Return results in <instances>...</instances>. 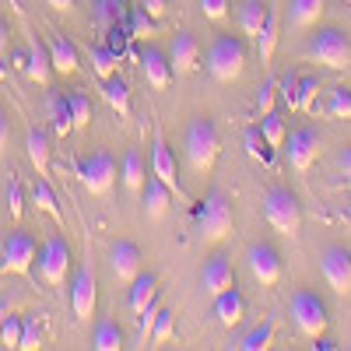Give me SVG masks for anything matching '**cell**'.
I'll return each instance as SVG.
<instances>
[{"instance_id": "cell-20", "label": "cell", "mask_w": 351, "mask_h": 351, "mask_svg": "<svg viewBox=\"0 0 351 351\" xmlns=\"http://www.w3.org/2000/svg\"><path fill=\"white\" fill-rule=\"evenodd\" d=\"M211 313H215V319H218L225 330H236L243 324V316H246L243 291L239 288H228V291H221V295H215L211 299Z\"/></svg>"}, {"instance_id": "cell-1", "label": "cell", "mask_w": 351, "mask_h": 351, "mask_svg": "<svg viewBox=\"0 0 351 351\" xmlns=\"http://www.w3.org/2000/svg\"><path fill=\"white\" fill-rule=\"evenodd\" d=\"M193 225H197V232L208 243H221V239L232 236V228H236V215H232V200L225 197L221 186H211L208 197L193 208Z\"/></svg>"}, {"instance_id": "cell-31", "label": "cell", "mask_w": 351, "mask_h": 351, "mask_svg": "<svg viewBox=\"0 0 351 351\" xmlns=\"http://www.w3.org/2000/svg\"><path fill=\"white\" fill-rule=\"evenodd\" d=\"M32 204H36V208H39L43 215H49V218H53L56 225L64 228V208H60V204H56V193L49 190L46 176H39V180H36V186H32Z\"/></svg>"}, {"instance_id": "cell-41", "label": "cell", "mask_w": 351, "mask_h": 351, "mask_svg": "<svg viewBox=\"0 0 351 351\" xmlns=\"http://www.w3.org/2000/svg\"><path fill=\"white\" fill-rule=\"evenodd\" d=\"M316 95H319V77H313V74L299 77V95H295V109H299V112H313V109H316Z\"/></svg>"}, {"instance_id": "cell-34", "label": "cell", "mask_w": 351, "mask_h": 351, "mask_svg": "<svg viewBox=\"0 0 351 351\" xmlns=\"http://www.w3.org/2000/svg\"><path fill=\"white\" fill-rule=\"evenodd\" d=\"M49 120H53V134H56V137H67V134L74 130L67 95H49Z\"/></svg>"}, {"instance_id": "cell-19", "label": "cell", "mask_w": 351, "mask_h": 351, "mask_svg": "<svg viewBox=\"0 0 351 351\" xmlns=\"http://www.w3.org/2000/svg\"><path fill=\"white\" fill-rule=\"evenodd\" d=\"M197 60H200V46H197V36L193 32H176L172 43H169V64H172V74H190L197 71Z\"/></svg>"}, {"instance_id": "cell-25", "label": "cell", "mask_w": 351, "mask_h": 351, "mask_svg": "<svg viewBox=\"0 0 351 351\" xmlns=\"http://www.w3.org/2000/svg\"><path fill=\"white\" fill-rule=\"evenodd\" d=\"M102 95L112 106V112H120V120H130V84L120 77V71L102 77Z\"/></svg>"}, {"instance_id": "cell-38", "label": "cell", "mask_w": 351, "mask_h": 351, "mask_svg": "<svg viewBox=\"0 0 351 351\" xmlns=\"http://www.w3.org/2000/svg\"><path fill=\"white\" fill-rule=\"evenodd\" d=\"M243 144H246V155L250 158H256V162H263V165H271L274 162V148L267 141H263V134H260V127H253V130H246V137H243Z\"/></svg>"}, {"instance_id": "cell-3", "label": "cell", "mask_w": 351, "mask_h": 351, "mask_svg": "<svg viewBox=\"0 0 351 351\" xmlns=\"http://www.w3.org/2000/svg\"><path fill=\"white\" fill-rule=\"evenodd\" d=\"M263 218H267V225L274 232L291 239V236H299V228H302V204L285 186H267V193H263Z\"/></svg>"}, {"instance_id": "cell-28", "label": "cell", "mask_w": 351, "mask_h": 351, "mask_svg": "<svg viewBox=\"0 0 351 351\" xmlns=\"http://www.w3.org/2000/svg\"><path fill=\"white\" fill-rule=\"evenodd\" d=\"M25 152H28V162H32L36 176H46L49 172V134L32 127L25 137Z\"/></svg>"}, {"instance_id": "cell-5", "label": "cell", "mask_w": 351, "mask_h": 351, "mask_svg": "<svg viewBox=\"0 0 351 351\" xmlns=\"http://www.w3.org/2000/svg\"><path fill=\"white\" fill-rule=\"evenodd\" d=\"M246 67V43L239 36H218L208 49V71L218 84H232Z\"/></svg>"}, {"instance_id": "cell-10", "label": "cell", "mask_w": 351, "mask_h": 351, "mask_svg": "<svg viewBox=\"0 0 351 351\" xmlns=\"http://www.w3.org/2000/svg\"><path fill=\"white\" fill-rule=\"evenodd\" d=\"M67 271H71V246H67V239L64 236L46 239L39 246V278L56 288V285H64Z\"/></svg>"}, {"instance_id": "cell-21", "label": "cell", "mask_w": 351, "mask_h": 351, "mask_svg": "<svg viewBox=\"0 0 351 351\" xmlns=\"http://www.w3.org/2000/svg\"><path fill=\"white\" fill-rule=\"evenodd\" d=\"M169 200H172V190L158 180V176L152 172L148 183H144V193H141V204H144V218L148 221H162L165 211H169Z\"/></svg>"}, {"instance_id": "cell-4", "label": "cell", "mask_w": 351, "mask_h": 351, "mask_svg": "<svg viewBox=\"0 0 351 351\" xmlns=\"http://www.w3.org/2000/svg\"><path fill=\"white\" fill-rule=\"evenodd\" d=\"M306 56H309V60H316V64H324V67L341 71V67L351 64V39H348L344 28L324 25V28H316V36L309 39Z\"/></svg>"}, {"instance_id": "cell-29", "label": "cell", "mask_w": 351, "mask_h": 351, "mask_svg": "<svg viewBox=\"0 0 351 351\" xmlns=\"http://www.w3.org/2000/svg\"><path fill=\"white\" fill-rule=\"evenodd\" d=\"M327 11V0H288V18L295 28H313Z\"/></svg>"}, {"instance_id": "cell-27", "label": "cell", "mask_w": 351, "mask_h": 351, "mask_svg": "<svg viewBox=\"0 0 351 351\" xmlns=\"http://www.w3.org/2000/svg\"><path fill=\"white\" fill-rule=\"evenodd\" d=\"M152 299H158V274H152V271L144 274V271H141V274L130 281V313L141 316L144 309H148Z\"/></svg>"}, {"instance_id": "cell-13", "label": "cell", "mask_w": 351, "mask_h": 351, "mask_svg": "<svg viewBox=\"0 0 351 351\" xmlns=\"http://www.w3.org/2000/svg\"><path fill=\"white\" fill-rule=\"evenodd\" d=\"M200 288H204V295H221V291L228 288H236V267H232V260L228 253H211L208 260H204V271H200Z\"/></svg>"}, {"instance_id": "cell-36", "label": "cell", "mask_w": 351, "mask_h": 351, "mask_svg": "<svg viewBox=\"0 0 351 351\" xmlns=\"http://www.w3.org/2000/svg\"><path fill=\"white\" fill-rule=\"evenodd\" d=\"M260 134H263V141H267L271 148H281V144L288 141V123H285V116H281V112L260 116Z\"/></svg>"}, {"instance_id": "cell-9", "label": "cell", "mask_w": 351, "mask_h": 351, "mask_svg": "<svg viewBox=\"0 0 351 351\" xmlns=\"http://www.w3.org/2000/svg\"><path fill=\"white\" fill-rule=\"evenodd\" d=\"M95 306H99L95 267H92V260H84L81 271H77L74 281H71V309H74V316L81 319V324H88V319L95 316Z\"/></svg>"}, {"instance_id": "cell-40", "label": "cell", "mask_w": 351, "mask_h": 351, "mask_svg": "<svg viewBox=\"0 0 351 351\" xmlns=\"http://www.w3.org/2000/svg\"><path fill=\"white\" fill-rule=\"evenodd\" d=\"M158 313H162V299H152L148 309L137 316V319H141V327H137V348H148V344H152V330H155Z\"/></svg>"}, {"instance_id": "cell-35", "label": "cell", "mask_w": 351, "mask_h": 351, "mask_svg": "<svg viewBox=\"0 0 351 351\" xmlns=\"http://www.w3.org/2000/svg\"><path fill=\"white\" fill-rule=\"evenodd\" d=\"M274 330H278V319L274 316H267L263 324L256 327V330H250L246 337H243V351H267L271 344H274Z\"/></svg>"}, {"instance_id": "cell-54", "label": "cell", "mask_w": 351, "mask_h": 351, "mask_svg": "<svg viewBox=\"0 0 351 351\" xmlns=\"http://www.w3.org/2000/svg\"><path fill=\"white\" fill-rule=\"evenodd\" d=\"M46 4H49L53 11H60V14H67V11L74 8V0H46Z\"/></svg>"}, {"instance_id": "cell-44", "label": "cell", "mask_w": 351, "mask_h": 351, "mask_svg": "<svg viewBox=\"0 0 351 351\" xmlns=\"http://www.w3.org/2000/svg\"><path fill=\"white\" fill-rule=\"evenodd\" d=\"M327 112L334 116V120H351V88H344V84H337L334 92H330V106H327Z\"/></svg>"}, {"instance_id": "cell-42", "label": "cell", "mask_w": 351, "mask_h": 351, "mask_svg": "<svg viewBox=\"0 0 351 351\" xmlns=\"http://www.w3.org/2000/svg\"><path fill=\"white\" fill-rule=\"evenodd\" d=\"M172 334H176V313L162 306V313H158V319H155V330H152V344H148V348H162L165 341H172Z\"/></svg>"}, {"instance_id": "cell-57", "label": "cell", "mask_w": 351, "mask_h": 351, "mask_svg": "<svg viewBox=\"0 0 351 351\" xmlns=\"http://www.w3.org/2000/svg\"><path fill=\"white\" fill-rule=\"evenodd\" d=\"M14 67H18L21 74L28 71V53H14Z\"/></svg>"}, {"instance_id": "cell-11", "label": "cell", "mask_w": 351, "mask_h": 351, "mask_svg": "<svg viewBox=\"0 0 351 351\" xmlns=\"http://www.w3.org/2000/svg\"><path fill=\"white\" fill-rule=\"evenodd\" d=\"M319 271H324L327 285L337 291V295H348L351 291V253L337 243H330L324 253H319Z\"/></svg>"}, {"instance_id": "cell-7", "label": "cell", "mask_w": 351, "mask_h": 351, "mask_svg": "<svg viewBox=\"0 0 351 351\" xmlns=\"http://www.w3.org/2000/svg\"><path fill=\"white\" fill-rule=\"evenodd\" d=\"M291 319H295V327H299L309 341H316L319 334H327L330 313H327L324 295H319V291H313V288H299L295 295H291Z\"/></svg>"}, {"instance_id": "cell-53", "label": "cell", "mask_w": 351, "mask_h": 351, "mask_svg": "<svg viewBox=\"0 0 351 351\" xmlns=\"http://www.w3.org/2000/svg\"><path fill=\"white\" fill-rule=\"evenodd\" d=\"M8 46H11V25H8L4 18H0V56L8 53Z\"/></svg>"}, {"instance_id": "cell-46", "label": "cell", "mask_w": 351, "mask_h": 351, "mask_svg": "<svg viewBox=\"0 0 351 351\" xmlns=\"http://www.w3.org/2000/svg\"><path fill=\"white\" fill-rule=\"evenodd\" d=\"M127 43H130V25L127 21H116L106 28V46L116 49V53H127Z\"/></svg>"}, {"instance_id": "cell-16", "label": "cell", "mask_w": 351, "mask_h": 351, "mask_svg": "<svg viewBox=\"0 0 351 351\" xmlns=\"http://www.w3.org/2000/svg\"><path fill=\"white\" fill-rule=\"evenodd\" d=\"M109 260H112V278L120 281V285H130V281L141 274V267H144V253H141V246L130 243V239L112 243Z\"/></svg>"}, {"instance_id": "cell-39", "label": "cell", "mask_w": 351, "mask_h": 351, "mask_svg": "<svg viewBox=\"0 0 351 351\" xmlns=\"http://www.w3.org/2000/svg\"><path fill=\"white\" fill-rule=\"evenodd\" d=\"M67 106H71V120H74V130H81V127H88L92 123V99H88L84 92H71L67 95Z\"/></svg>"}, {"instance_id": "cell-55", "label": "cell", "mask_w": 351, "mask_h": 351, "mask_svg": "<svg viewBox=\"0 0 351 351\" xmlns=\"http://www.w3.org/2000/svg\"><path fill=\"white\" fill-rule=\"evenodd\" d=\"M341 172H344V180H351V148H344L341 155Z\"/></svg>"}, {"instance_id": "cell-48", "label": "cell", "mask_w": 351, "mask_h": 351, "mask_svg": "<svg viewBox=\"0 0 351 351\" xmlns=\"http://www.w3.org/2000/svg\"><path fill=\"white\" fill-rule=\"evenodd\" d=\"M8 211H11V218H14V221L25 215V193H21L18 176H11V183H8Z\"/></svg>"}, {"instance_id": "cell-52", "label": "cell", "mask_w": 351, "mask_h": 351, "mask_svg": "<svg viewBox=\"0 0 351 351\" xmlns=\"http://www.w3.org/2000/svg\"><path fill=\"white\" fill-rule=\"evenodd\" d=\"M8 141H11V120H8V112L0 109V155L8 152Z\"/></svg>"}, {"instance_id": "cell-58", "label": "cell", "mask_w": 351, "mask_h": 351, "mask_svg": "<svg viewBox=\"0 0 351 351\" xmlns=\"http://www.w3.org/2000/svg\"><path fill=\"white\" fill-rule=\"evenodd\" d=\"M348 183H351V180H348Z\"/></svg>"}, {"instance_id": "cell-47", "label": "cell", "mask_w": 351, "mask_h": 351, "mask_svg": "<svg viewBox=\"0 0 351 351\" xmlns=\"http://www.w3.org/2000/svg\"><path fill=\"white\" fill-rule=\"evenodd\" d=\"M274 99H278V81L271 77V81H263L260 95H256V116H267V112H274Z\"/></svg>"}, {"instance_id": "cell-45", "label": "cell", "mask_w": 351, "mask_h": 351, "mask_svg": "<svg viewBox=\"0 0 351 351\" xmlns=\"http://www.w3.org/2000/svg\"><path fill=\"white\" fill-rule=\"evenodd\" d=\"M295 95H299V74L288 71V74L278 81V99L288 106V112H295Z\"/></svg>"}, {"instance_id": "cell-8", "label": "cell", "mask_w": 351, "mask_h": 351, "mask_svg": "<svg viewBox=\"0 0 351 351\" xmlns=\"http://www.w3.org/2000/svg\"><path fill=\"white\" fill-rule=\"evenodd\" d=\"M36 260H39L36 236L25 228H14L4 239V250H0V274H32Z\"/></svg>"}, {"instance_id": "cell-18", "label": "cell", "mask_w": 351, "mask_h": 351, "mask_svg": "<svg viewBox=\"0 0 351 351\" xmlns=\"http://www.w3.org/2000/svg\"><path fill=\"white\" fill-rule=\"evenodd\" d=\"M43 43H46V53H49L53 74H64V77L77 74V49H74V43L67 36H60L56 28H46V39Z\"/></svg>"}, {"instance_id": "cell-50", "label": "cell", "mask_w": 351, "mask_h": 351, "mask_svg": "<svg viewBox=\"0 0 351 351\" xmlns=\"http://www.w3.org/2000/svg\"><path fill=\"white\" fill-rule=\"evenodd\" d=\"M200 11L208 14L211 21H221V18H228V11H232V0H200Z\"/></svg>"}, {"instance_id": "cell-51", "label": "cell", "mask_w": 351, "mask_h": 351, "mask_svg": "<svg viewBox=\"0 0 351 351\" xmlns=\"http://www.w3.org/2000/svg\"><path fill=\"white\" fill-rule=\"evenodd\" d=\"M141 8L148 11L152 18H158V21H162V18L169 14V0H141Z\"/></svg>"}, {"instance_id": "cell-22", "label": "cell", "mask_w": 351, "mask_h": 351, "mask_svg": "<svg viewBox=\"0 0 351 351\" xmlns=\"http://www.w3.org/2000/svg\"><path fill=\"white\" fill-rule=\"evenodd\" d=\"M267 14H271L267 0H239V4H236V25H239V32L246 39H256L263 21H267Z\"/></svg>"}, {"instance_id": "cell-56", "label": "cell", "mask_w": 351, "mask_h": 351, "mask_svg": "<svg viewBox=\"0 0 351 351\" xmlns=\"http://www.w3.org/2000/svg\"><path fill=\"white\" fill-rule=\"evenodd\" d=\"M8 316H11V299H0V327H4Z\"/></svg>"}, {"instance_id": "cell-12", "label": "cell", "mask_w": 351, "mask_h": 351, "mask_svg": "<svg viewBox=\"0 0 351 351\" xmlns=\"http://www.w3.org/2000/svg\"><path fill=\"white\" fill-rule=\"evenodd\" d=\"M152 172L186 204V193H183V186H180V165H176V152L169 148V141H165L162 130H155V144H152Z\"/></svg>"}, {"instance_id": "cell-32", "label": "cell", "mask_w": 351, "mask_h": 351, "mask_svg": "<svg viewBox=\"0 0 351 351\" xmlns=\"http://www.w3.org/2000/svg\"><path fill=\"white\" fill-rule=\"evenodd\" d=\"M127 14H130L127 0H95V8H92V18H95V25L102 28V32L116 21H127Z\"/></svg>"}, {"instance_id": "cell-6", "label": "cell", "mask_w": 351, "mask_h": 351, "mask_svg": "<svg viewBox=\"0 0 351 351\" xmlns=\"http://www.w3.org/2000/svg\"><path fill=\"white\" fill-rule=\"evenodd\" d=\"M74 176L92 197H106V193H112L120 169H116V158L109 152H92L74 162Z\"/></svg>"}, {"instance_id": "cell-23", "label": "cell", "mask_w": 351, "mask_h": 351, "mask_svg": "<svg viewBox=\"0 0 351 351\" xmlns=\"http://www.w3.org/2000/svg\"><path fill=\"white\" fill-rule=\"evenodd\" d=\"M28 81H36L39 88L49 84L53 77V64H49V53H46V43L36 36V32H28V71H25Z\"/></svg>"}, {"instance_id": "cell-33", "label": "cell", "mask_w": 351, "mask_h": 351, "mask_svg": "<svg viewBox=\"0 0 351 351\" xmlns=\"http://www.w3.org/2000/svg\"><path fill=\"white\" fill-rule=\"evenodd\" d=\"M92 348L95 351H120L123 348V330L112 324V319H99L92 330Z\"/></svg>"}, {"instance_id": "cell-37", "label": "cell", "mask_w": 351, "mask_h": 351, "mask_svg": "<svg viewBox=\"0 0 351 351\" xmlns=\"http://www.w3.org/2000/svg\"><path fill=\"white\" fill-rule=\"evenodd\" d=\"M88 56H92V71H95L99 77L116 74V71H120V60H123V53H116V49H109V46H95Z\"/></svg>"}, {"instance_id": "cell-15", "label": "cell", "mask_w": 351, "mask_h": 351, "mask_svg": "<svg viewBox=\"0 0 351 351\" xmlns=\"http://www.w3.org/2000/svg\"><path fill=\"white\" fill-rule=\"evenodd\" d=\"M285 144H288V165L295 169V172H306L316 162V155H319V134L313 127L291 130Z\"/></svg>"}, {"instance_id": "cell-17", "label": "cell", "mask_w": 351, "mask_h": 351, "mask_svg": "<svg viewBox=\"0 0 351 351\" xmlns=\"http://www.w3.org/2000/svg\"><path fill=\"white\" fill-rule=\"evenodd\" d=\"M137 64H141V74L148 81L155 92H165L169 81H172V64H169V53L158 49V46H144L137 53Z\"/></svg>"}, {"instance_id": "cell-43", "label": "cell", "mask_w": 351, "mask_h": 351, "mask_svg": "<svg viewBox=\"0 0 351 351\" xmlns=\"http://www.w3.org/2000/svg\"><path fill=\"white\" fill-rule=\"evenodd\" d=\"M43 348V324L36 316H28L21 324V341H18V351H39Z\"/></svg>"}, {"instance_id": "cell-30", "label": "cell", "mask_w": 351, "mask_h": 351, "mask_svg": "<svg viewBox=\"0 0 351 351\" xmlns=\"http://www.w3.org/2000/svg\"><path fill=\"white\" fill-rule=\"evenodd\" d=\"M127 25H130V39H141V43H152L155 36H162V21L152 18L144 8H130Z\"/></svg>"}, {"instance_id": "cell-14", "label": "cell", "mask_w": 351, "mask_h": 351, "mask_svg": "<svg viewBox=\"0 0 351 351\" xmlns=\"http://www.w3.org/2000/svg\"><path fill=\"white\" fill-rule=\"evenodd\" d=\"M246 260H250V271L253 278L263 285V288H274L281 281V253L271 246V243H253L246 250Z\"/></svg>"}, {"instance_id": "cell-2", "label": "cell", "mask_w": 351, "mask_h": 351, "mask_svg": "<svg viewBox=\"0 0 351 351\" xmlns=\"http://www.w3.org/2000/svg\"><path fill=\"white\" fill-rule=\"evenodd\" d=\"M183 148H186V158H190L193 172L208 176L215 169L218 155H221V130H218V123L211 120V116H193L190 127H186Z\"/></svg>"}, {"instance_id": "cell-49", "label": "cell", "mask_w": 351, "mask_h": 351, "mask_svg": "<svg viewBox=\"0 0 351 351\" xmlns=\"http://www.w3.org/2000/svg\"><path fill=\"white\" fill-rule=\"evenodd\" d=\"M21 324H25V319L8 316L4 327H0V344H4V348H18V341H21Z\"/></svg>"}, {"instance_id": "cell-26", "label": "cell", "mask_w": 351, "mask_h": 351, "mask_svg": "<svg viewBox=\"0 0 351 351\" xmlns=\"http://www.w3.org/2000/svg\"><path fill=\"white\" fill-rule=\"evenodd\" d=\"M278 39H281V11L271 4V14H267V21H263L260 36H256V53H260V64H271V60H274Z\"/></svg>"}, {"instance_id": "cell-24", "label": "cell", "mask_w": 351, "mask_h": 351, "mask_svg": "<svg viewBox=\"0 0 351 351\" xmlns=\"http://www.w3.org/2000/svg\"><path fill=\"white\" fill-rule=\"evenodd\" d=\"M120 180L127 186L130 197H141L144 193V183H148V162H144V155L137 148H130L120 162Z\"/></svg>"}]
</instances>
